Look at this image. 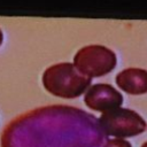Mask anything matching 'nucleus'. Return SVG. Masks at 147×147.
Here are the masks:
<instances>
[{"instance_id": "1", "label": "nucleus", "mask_w": 147, "mask_h": 147, "mask_svg": "<svg viewBox=\"0 0 147 147\" xmlns=\"http://www.w3.org/2000/svg\"><path fill=\"white\" fill-rule=\"evenodd\" d=\"M44 87L53 95L74 99L82 95L91 84V78L82 74L72 63H57L42 75Z\"/></svg>"}, {"instance_id": "2", "label": "nucleus", "mask_w": 147, "mask_h": 147, "mask_svg": "<svg viewBox=\"0 0 147 147\" xmlns=\"http://www.w3.org/2000/svg\"><path fill=\"white\" fill-rule=\"evenodd\" d=\"M101 131L106 136L129 138L146 131L145 119L136 111L126 108H115L105 111L98 119Z\"/></svg>"}, {"instance_id": "3", "label": "nucleus", "mask_w": 147, "mask_h": 147, "mask_svg": "<svg viewBox=\"0 0 147 147\" xmlns=\"http://www.w3.org/2000/svg\"><path fill=\"white\" fill-rule=\"evenodd\" d=\"M75 67L87 77H100L110 72L116 65V55L113 51L100 45H90L80 48L74 59Z\"/></svg>"}, {"instance_id": "4", "label": "nucleus", "mask_w": 147, "mask_h": 147, "mask_svg": "<svg viewBox=\"0 0 147 147\" xmlns=\"http://www.w3.org/2000/svg\"><path fill=\"white\" fill-rule=\"evenodd\" d=\"M84 101L90 109L105 113L118 108L123 102V96L109 84H95L87 90Z\"/></svg>"}, {"instance_id": "5", "label": "nucleus", "mask_w": 147, "mask_h": 147, "mask_svg": "<svg viewBox=\"0 0 147 147\" xmlns=\"http://www.w3.org/2000/svg\"><path fill=\"white\" fill-rule=\"evenodd\" d=\"M116 84L129 94L147 93V70L140 68H127L116 76Z\"/></svg>"}, {"instance_id": "6", "label": "nucleus", "mask_w": 147, "mask_h": 147, "mask_svg": "<svg viewBox=\"0 0 147 147\" xmlns=\"http://www.w3.org/2000/svg\"><path fill=\"white\" fill-rule=\"evenodd\" d=\"M101 147H131V144L127 140L115 138V139H108Z\"/></svg>"}, {"instance_id": "7", "label": "nucleus", "mask_w": 147, "mask_h": 147, "mask_svg": "<svg viewBox=\"0 0 147 147\" xmlns=\"http://www.w3.org/2000/svg\"><path fill=\"white\" fill-rule=\"evenodd\" d=\"M1 41H2V32L0 30V44H1Z\"/></svg>"}, {"instance_id": "8", "label": "nucleus", "mask_w": 147, "mask_h": 147, "mask_svg": "<svg viewBox=\"0 0 147 147\" xmlns=\"http://www.w3.org/2000/svg\"><path fill=\"white\" fill-rule=\"evenodd\" d=\"M141 147H147V141H146L145 144H142V146H141Z\"/></svg>"}]
</instances>
